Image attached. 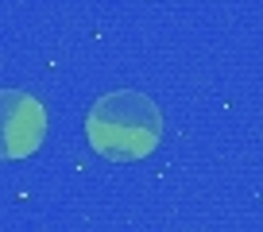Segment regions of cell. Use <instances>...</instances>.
<instances>
[{"instance_id":"1","label":"cell","mask_w":263,"mask_h":232,"mask_svg":"<svg viewBox=\"0 0 263 232\" xmlns=\"http://www.w3.org/2000/svg\"><path fill=\"white\" fill-rule=\"evenodd\" d=\"M85 140L108 163L147 159L163 140V112L147 93L136 89L105 93L85 112Z\"/></svg>"},{"instance_id":"2","label":"cell","mask_w":263,"mask_h":232,"mask_svg":"<svg viewBox=\"0 0 263 232\" xmlns=\"http://www.w3.org/2000/svg\"><path fill=\"white\" fill-rule=\"evenodd\" d=\"M47 105L35 93L0 89V163L35 155L47 140Z\"/></svg>"}]
</instances>
